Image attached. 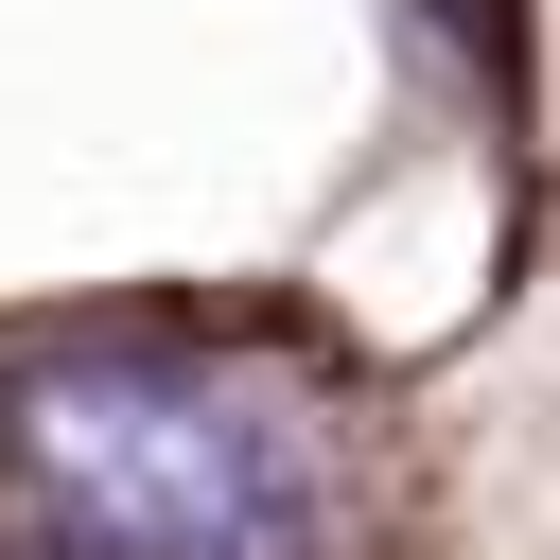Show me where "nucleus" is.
Returning a JSON list of instances; mask_svg holds the SVG:
<instances>
[{
    "instance_id": "f257e3e1",
    "label": "nucleus",
    "mask_w": 560,
    "mask_h": 560,
    "mask_svg": "<svg viewBox=\"0 0 560 560\" xmlns=\"http://www.w3.org/2000/svg\"><path fill=\"white\" fill-rule=\"evenodd\" d=\"M0 455L70 560H298L315 420L192 350H52L0 385Z\"/></svg>"
}]
</instances>
